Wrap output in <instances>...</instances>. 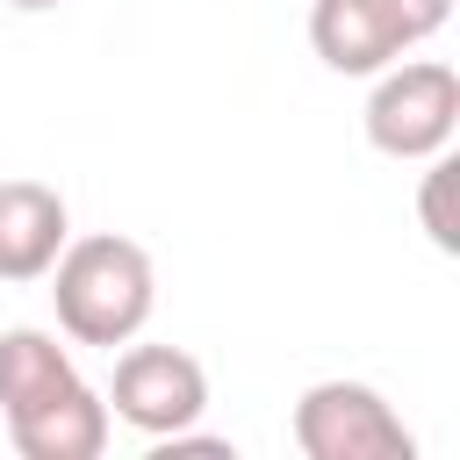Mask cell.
<instances>
[{
	"label": "cell",
	"instance_id": "obj_1",
	"mask_svg": "<svg viewBox=\"0 0 460 460\" xmlns=\"http://www.w3.org/2000/svg\"><path fill=\"white\" fill-rule=\"evenodd\" d=\"M50 302H58V331L72 345H129L151 309H158V266L137 237L93 230V237H65L58 266L43 273Z\"/></svg>",
	"mask_w": 460,
	"mask_h": 460
},
{
	"label": "cell",
	"instance_id": "obj_2",
	"mask_svg": "<svg viewBox=\"0 0 460 460\" xmlns=\"http://www.w3.org/2000/svg\"><path fill=\"white\" fill-rule=\"evenodd\" d=\"M367 144L381 158H402V165H424L453 144L460 129V72L438 65V58H395L374 72V93H367Z\"/></svg>",
	"mask_w": 460,
	"mask_h": 460
},
{
	"label": "cell",
	"instance_id": "obj_3",
	"mask_svg": "<svg viewBox=\"0 0 460 460\" xmlns=\"http://www.w3.org/2000/svg\"><path fill=\"white\" fill-rule=\"evenodd\" d=\"M295 446L309 460H417L410 424L367 381H309L295 402Z\"/></svg>",
	"mask_w": 460,
	"mask_h": 460
},
{
	"label": "cell",
	"instance_id": "obj_4",
	"mask_svg": "<svg viewBox=\"0 0 460 460\" xmlns=\"http://www.w3.org/2000/svg\"><path fill=\"white\" fill-rule=\"evenodd\" d=\"M208 410V367L180 345H129L115 359V381H108V417H122L129 431L144 438H172V431H194Z\"/></svg>",
	"mask_w": 460,
	"mask_h": 460
},
{
	"label": "cell",
	"instance_id": "obj_5",
	"mask_svg": "<svg viewBox=\"0 0 460 460\" xmlns=\"http://www.w3.org/2000/svg\"><path fill=\"white\" fill-rule=\"evenodd\" d=\"M7 438L22 460H101L108 446V395H93L86 381H65L43 402L7 410Z\"/></svg>",
	"mask_w": 460,
	"mask_h": 460
},
{
	"label": "cell",
	"instance_id": "obj_6",
	"mask_svg": "<svg viewBox=\"0 0 460 460\" xmlns=\"http://www.w3.org/2000/svg\"><path fill=\"white\" fill-rule=\"evenodd\" d=\"M309 50L345 79H374L381 65H395L410 50V36L388 14V0H316L309 7Z\"/></svg>",
	"mask_w": 460,
	"mask_h": 460
},
{
	"label": "cell",
	"instance_id": "obj_7",
	"mask_svg": "<svg viewBox=\"0 0 460 460\" xmlns=\"http://www.w3.org/2000/svg\"><path fill=\"white\" fill-rule=\"evenodd\" d=\"M72 237V216H65V194L43 187V180H0V280L22 288V280H43L58 266Z\"/></svg>",
	"mask_w": 460,
	"mask_h": 460
},
{
	"label": "cell",
	"instance_id": "obj_8",
	"mask_svg": "<svg viewBox=\"0 0 460 460\" xmlns=\"http://www.w3.org/2000/svg\"><path fill=\"white\" fill-rule=\"evenodd\" d=\"M65 381H79V367H72V352H65L50 331H36V323L0 331V410L43 402V395H58Z\"/></svg>",
	"mask_w": 460,
	"mask_h": 460
},
{
	"label": "cell",
	"instance_id": "obj_9",
	"mask_svg": "<svg viewBox=\"0 0 460 460\" xmlns=\"http://www.w3.org/2000/svg\"><path fill=\"white\" fill-rule=\"evenodd\" d=\"M446 187H453V165H446V151H438V158H424V194H417V216H424V230H431V244H438V252H453Z\"/></svg>",
	"mask_w": 460,
	"mask_h": 460
},
{
	"label": "cell",
	"instance_id": "obj_10",
	"mask_svg": "<svg viewBox=\"0 0 460 460\" xmlns=\"http://www.w3.org/2000/svg\"><path fill=\"white\" fill-rule=\"evenodd\" d=\"M388 14L402 22L410 43H424V36H438V29L453 22V0H388Z\"/></svg>",
	"mask_w": 460,
	"mask_h": 460
},
{
	"label": "cell",
	"instance_id": "obj_11",
	"mask_svg": "<svg viewBox=\"0 0 460 460\" xmlns=\"http://www.w3.org/2000/svg\"><path fill=\"white\" fill-rule=\"evenodd\" d=\"M7 7H22V14H36V7H58V0H7Z\"/></svg>",
	"mask_w": 460,
	"mask_h": 460
}]
</instances>
